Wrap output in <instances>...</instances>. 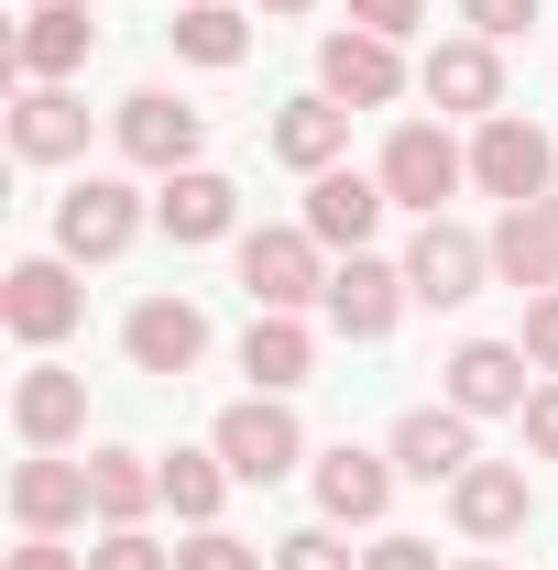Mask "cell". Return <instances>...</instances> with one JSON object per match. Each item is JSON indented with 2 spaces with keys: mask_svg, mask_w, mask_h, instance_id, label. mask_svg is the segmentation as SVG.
<instances>
[{
  "mask_svg": "<svg viewBox=\"0 0 558 570\" xmlns=\"http://www.w3.org/2000/svg\"><path fill=\"white\" fill-rule=\"evenodd\" d=\"M241 285H252V318H296L307 296H329L318 230H307V219H296V230H252V242H241Z\"/></svg>",
  "mask_w": 558,
  "mask_h": 570,
  "instance_id": "6da1fadb",
  "label": "cell"
},
{
  "mask_svg": "<svg viewBox=\"0 0 558 570\" xmlns=\"http://www.w3.org/2000/svg\"><path fill=\"white\" fill-rule=\"evenodd\" d=\"M471 570H492V560H471Z\"/></svg>",
  "mask_w": 558,
  "mask_h": 570,
  "instance_id": "f35d334b",
  "label": "cell"
},
{
  "mask_svg": "<svg viewBox=\"0 0 558 570\" xmlns=\"http://www.w3.org/2000/svg\"><path fill=\"white\" fill-rule=\"evenodd\" d=\"M417 88L438 99V110H471V121H492V110H504V56H492L482 33H449V45H427Z\"/></svg>",
  "mask_w": 558,
  "mask_h": 570,
  "instance_id": "4fadbf2b",
  "label": "cell"
},
{
  "mask_svg": "<svg viewBox=\"0 0 558 570\" xmlns=\"http://www.w3.org/2000/svg\"><path fill=\"white\" fill-rule=\"evenodd\" d=\"M132 230H142V209H132L121 176H77L67 198H56V253H67V264H110V253H132Z\"/></svg>",
  "mask_w": 558,
  "mask_h": 570,
  "instance_id": "5b68a950",
  "label": "cell"
},
{
  "mask_svg": "<svg viewBox=\"0 0 558 570\" xmlns=\"http://www.w3.org/2000/svg\"><path fill=\"white\" fill-rule=\"evenodd\" d=\"M383 209H395V198H383V176H350V165H329V176H307V230H318L329 253H361Z\"/></svg>",
  "mask_w": 558,
  "mask_h": 570,
  "instance_id": "2e32d148",
  "label": "cell"
},
{
  "mask_svg": "<svg viewBox=\"0 0 558 570\" xmlns=\"http://www.w3.org/2000/svg\"><path fill=\"white\" fill-rule=\"evenodd\" d=\"M22 11H33V0H22Z\"/></svg>",
  "mask_w": 558,
  "mask_h": 570,
  "instance_id": "ab89813d",
  "label": "cell"
},
{
  "mask_svg": "<svg viewBox=\"0 0 558 570\" xmlns=\"http://www.w3.org/2000/svg\"><path fill=\"white\" fill-rule=\"evenodd\" d=\"M340 142H350V110L329 99V88H318V99H285V110H275V154L296 165V176H329V165H340Z\"/></svg>",
  "mask_w": 558,
  "mask_h": 570,
  "instance_id": "cb8c5ba5",
  "label": "cell"
},
{
  "mask_svg": "<svg viewBox=\"0 0 558 570\" xmlns=\"http://www.w3.org/2000/svg\"><path fill=\"white\" fill-rule=\"evenodd\" d=\"M11 570H88V560H77V549H56V538H22V549H11Z\"/></svg>",
  "mask_w": 558,
  "mask_h": 570,
  "instance_id": "8d00e7d4",
  "label": "cell"
},
{
  "mask_svg": "<svg viewBox=\"0 0 558 570\" xmlns=\"http://www.w3.org/2000/svg\"><path fill=\"white\" fill-rule=\"evenodd\" d=\"M318 88H329L340 110H383V99L406 88V56H395L383 33H361V22H350V33L318 45Z\"/></svg>",
  "mask_w": 558,
  "mask_h": 570,
  "instance_id": "7c38bea8",
  "label": "cell"
},
{
  "mask_svg": "<svg viewBox=\"0 0 558 570\" xmlns=\"http://www.w3.org/2000/svg\"><path fill=\"white\" fill-rule=\"evenodd\" d=\"M307 362H318V341H307L296 318H252V341H241L252 395H296V384H307Z\"/></svg>",
  "mask_w": 558,
  "mask_h": 570,
  "instance_id": "484cf974",
  "label": "cell"
},
{
  "mask_svg": "<svg viewBox=\"0 0 558 570\" xmlns=\"http://www.w3.org/2000/svg\"><path fill=\"white\" fill-rule=\"evenodd\" d=\"M176 570H263V549H241L230 527H198V538L176 549Z\"/></svg>",
  "mask_w": 558,
  "mask_h": 570,
  "instance_id": "f546056e",
  "label": "cell"
},
{
  "mask_svg": "<svg viewBox=\"0 0 558 570\" xmlns=\"http://www.w3.org/2000/svg\"><path fill=\"white\" fill-rule=\"evenodd\" d=\"M198 142H209V110H187L176 88H132V99H121V154H132V165L187 176V165H198Z\"/></svg>",
  "mask_w": 558,
  "mask_h": 570,
  "instance_id": "8992f818",
  "label": "cell"
},
{
  "mask_svg": "<svg viewBox=\"0 0 558 570\" xmlns=\"http://www.w3.org/2000/svg\"><path fill=\"white\" fill-rule=\"evenodd\" d=\"M121 352H132V373H198V352H209L198 296H142L121 318Z\"/></svg>",
  "mask_w": 558,
  "mask_h": 570,
  "instance_id": "8fae6325",
  "label": "cell"
},
{
  "mask_svg": "<svg viewBox=\"0 0 558 570\" xmlns=\"http://www.w3.org/2000/svg\"><path fill=\"white\" fill-rule=\"evenodd\" d=\"M372 176H383V198H395V209H427V219H438V198L471 176V154L438 132V121H395V142H383V165H372Z\"/></svg>",
  "mask_w": 558,
  "mask_h": 570,
  "instance_id": "7a4b0ae2",
  "label": "cell"
},
{
  "mask_svg": "<svg viewBox=\"0 0 558 570\" xmlns=\"http://www.w3.org/2000/svg\"><path fill=\"white\" fill-rule=\"evenodd\" d=\"M77 307H88V296H77L67 253H33V264H11V275H0V318H11L22 341H67Z\"/></svg>",
  "mask_w": 558,
  "mask_h": 570,
  "instance_id": "30bf717a",
  "label": "cell"
},
{
  "mask_svg": "<svg viewBox=\"0 0 558 570\" xmlns=\"http://www.w3.org/2000/svg\"><path fill=\"white\" fill-rule=\"evenodd\" d=\"M492 275L526 285V296H548V285H558V198H526V209L492 219Z\"/></svg>",
  "mask_w": 558,
  "mask_h": 570,
  "instance_id": "ac0fdd59",
  "label": "cell"
},
{
  "mask_svg": "<svg viewBox=\"0 0 558 570\" xmlns=\"http://www.w3.org/2000/svg\"><path fill=\"white\" fill-rule=\"evenodd\" d=\"M406 296H417V285H406V264H372V253H350L340 275H329V318H340L350 341H383Z\"/></svg>",
  "mask_w": 558,
  "mask_h": 570,
  "instance_id": "d6986e66",
  "label": "cell"
},
{
  "mask_svg": "<svg viewBox=\"0 0 558 570\" xmlns=\"http://www.w3.org/2000/svg\"><path fill=\"white\" fill-rule=\"evenodd\" d=\"M230 209H241V187H230V176H209V165L165 176V198H153V219H165L176 242H219V230H230Z\"/></svg>",
  "mask_w": 558,
  "mask_h": 570,
  "instance_id": "d4e9b609",
  "label": "cell"
},
{
  "mask_svg": "<svg viewBox=\"0 0 558 570\" xmlns=\"http://www.w3.org/2000/svg\"><path fill=\"white\" fill-rule=\"evenodd\" d=\"M383 504H395V461L361 450V439H340V450L318 461V515H329V527H372Z\"/></svg>",
  "mask_w": 558,
  "mask_h": 570,
  "instance_id": "e0dca14e",
  "label": "cell"
},
{
  "mask_svg": "<svg viewBox=\"0 0 558 570\" xmlns=\"http://www.w3.org/2000/svg\"><path fill=\"white\" fill-rule=\"evenodd\" d=\"M11 154H22V165H67V154H88V110H77L67 88H22V99H11Z\"/></svg>",
  "mask_w": 558,
  "mask_h": 570,
  "instance_id": "7402d4cb",
  "label": "cell"
},
{
  "mask_svg": "<svg viewBox=\"0 0 558 570\" xmlns=\"http://www.w3.org/2000/svg\"><path fill=\"white\" fill-rule=\"evenodd\" d=\"M275 570H361V549H340V527H296L275 538Z\"/></svg>",
  "mask_w": 558,
  "mask_h": 570,
  "instance_id": "f1b7e54d",
  "label": "cell"
},
{
  "mask_svg": "<svg viewBox=\"0 0 558 570\" xmlns=\"http://www.w3.org/2000/svg\"><path fill=\"white\" fill-rule=\"evenodd\" d=\"M176 56H187V67H241V56H252V22H241L230 0H187V11H176Z\"/></svg>",
  "mask_w": 558,
  "mask_h": 570,
  "instance_id": "4316f807",
  "label": "cell"
},
{
  "mask_svg": "<svg viewBox=\"0 0 558 570\" xmlns=\"http://www.w3.org/2000/svg\"><path fill=\"white\" fill-rule=\"evenodd\" d=\"M526 341H460L449 352V406L460 417H526Z\"/></svg>",
  "mask_w": 558,
  "mask_h": 570,
  "instance_id": "ba28073f",
  "label": "cell"
},
{
  "mask_svg": "<svg viewBox=\"0 0 558 570\" xmlns=\"http://www.w3.org/2000/svg\"><path fill=\"white\" fill-rule=\"evenodd\" d=\"M482 275H492V242H471L460 219H427L417 253H406V285H417L427 307H471V296H482Z\"/></svg>",
  "mask_w": 558,
  "mask_h": 570,
  "instance_id": "9c48e42d",
  "label": "cell"
},
{
  "mask_svg": "<svg viewBox=\"0 0 558 570\" xmlns=\"http://www.w3.org/2000/svg\"><path fill=\"white\" fill-rule=\"evenodd\" d=\"M142 504H165V461H142V450H88V515H99V527H142Z\"/></svg>",
  "mask_w": 558,
  "mask_h": 570,
  "instance_id": "603a6c76",
  "label": "cell"
},
{
  "mask_svg": "<svg viewBox=\"0 0 558 570\" xmlns=\"http://www.w3.org/2000/svg\"><path fill=\"white\" fill-rule=\"evenodd\" d=\"M209 450L230 461V483H285V472L307 461V439H296V417H285L275 395H241V406L209 428Z\"/></svg>",
  "mask_w": 558,
  "mask_h": 570,
  "instance_id": "277c9868",
  "label": "cell"
},
{
  "mask_svg": "<svg viewBox=\"0 0 558 570\" xmlns=\"http://www.w3.org/2000/svg\"><path fill=\"white\" fill-rule=\"evenodd\" d=\"M449 515H460V538H515V527H526V515H537V483H526V472H515V461H471V472H460V483H449Z\"/></svg>",
  "mask_w": 558,
  "mask_h": 570,
  "instance_id": "5bb4252c",
  "label": "cell"
},
{
  "mask_svg": "<svg viewBox=\"0 0 558 570\" xmlns=\"http://www.w3.org/2000/svg\"><path fill=\"white\" fill-rule=\"evenodd\" d=\"M263 11H307V0H263Z\"/></svg>",
  "mask_w": 558,
  "mask_h": 570,
  "instance_id": "74e56055",
  "label": "cell"
},
{
  "mask_svg": "<svg viewBox=\"0 0 558 570\" xmlns=\"http://www.w3.org/2000/svg\"><path fill=\"white\" fill-rule=\"evenodd\" d=\"M88 570H176V549H153L142 527H110V538L88 549Z\"/></svg>",
  "mask_w": 558,
  "mask_h": 570,
  "instance_id": "4dcf8cb0",
  "label": "cell"
},
{
  "mask_svg": "<svg viewBox=\"0 0 558 570\" xmlns=\"http://www.w3.org/2000/svg\"><path fill=\"white\" fill-rule=\"evenodd\" d=\"M11 428H22L33 450H67L77 428H88V384H77L67 362H33V373L11 384Z\"/></svg>",
  "mask_w": 558,
  "mask_h": 570,
  "instance_id": "ffe728a7",
  "label": "cell"
},
{
  "mask_svg": "<svg viewBox=\"0 0 558 570\" xmlns=\"http://www.w3.org/2000/svg\"><path fill=\"white\" fill-rule=\"evenodd\" d=\"M482 450H471V417L460 406H417V417L395 428V472H417V483H460Z\"/></svg>",
  "mask_w": 558,
  "mask_h": 570,
  "instance_id": "44dd1931",
  "label": "cell"
},
{
  "mask_svg": "<svg viewBox=\"0 0 558 570\" xmlns=\"http://www.w3.org/2000/svg\"><path fill=\"white\" fill-rule=\"evenodd\" d=\"M460 22L482 45H515V33H537V0H460Z\"/></svg>",
  "mask_w": 558,
  "mask_h": 570,
  "instance_id": "1f68e13d",
  "label": "cell"
},
{
  "mask_svg": "<svg viewBox=\"0 0 558 570\" xmlns=\"http://www.w3.org/2000/svg\"><path fill=\"white\" fill-rule=\"evenodd\" d=\"M88 45H99V22H88L77 0H33L22 33H11V67H22V88H67V77L88 67Z\"/></svg>",
  "mask_w": 558,
  "mask_h": 570,
  "instance_id": "52a82bcc",
  "label": "cell"
},
{
  "mask_svg": "<svg viewBox=\"0 0 558 570\" xmlns=\"http://www.w3.org/2000/svg\"><path fill=\"white\" fill-rule=\"evenodd\" d=\"M526 362L558 373V285H548V296H526Z\"/></svg>",
  "mask_w": 558,
  "mask_h": 570,
  "instance_id": "836d02e7",
  "label": "cell"
},
{
  "mask_svg": "<svg viewBox=\"0 0 558 570\" xmlns=\"http://www.w3.org/2000/svg\"><path fill=\"white\" fill-rule=\"evenodd\" d=\"M350 22H361V33H383V45H406V33L427 22V0H350Z\"/></svg>",
  "mask_w": 558,
  "mask_h": 570,
  "instance_id": "d6a6232c",
  "label": "cell"
},
{
  "mask_svg": "<svg viewBox=\"0 0 558 570\" xmlns=\"http://www.w3.org/2000/svg\"><path fill=\"white\" fill-rule=\"evenodd\" d=\"M548 165H558V142L537 132V121H515V110H492L482 142H471V187H482V198H504V209L548 198Z\"/></svg>",
  "mask_w": 558,
  "mask_h": 570,
  "instance_id": "3957f363",
  "label": "cell"
},
{
  "mask_svg": "<svg viewBox=\"0 0 558 570\" xmlns=\"http://www.w3.org/2000/svg\"><path fill=\"white\" fill-rule=\"evenodd\" d=\"M11 515H22V538H67L77 515H88V461L33 450V461L11 472Z\"/></svg>",
  "mask_w": 558,
  "mask_h": 570,
  "instance_id": "9a60e30c",
  "label": "cell"
},
{
  "mask_svg": "<svg viewBox=\"0 0 558 570\" xmlns=\"http://www.w3.org/2000/svg\"><path fill=\"white\" fill-rule=\"evenodd\" d=\"M361 570H438V549H427V538H372Z\"/></svg>",
  "mask_w": 558,
  "mask_h": 570,
  "instance_id": "d590c367",
  "label": "cell"
},
{
  "mask_svg": "<svg viewBox=\"0 0 558 570\" xmlns=\"http://www.w3.org/2000/svg\"><path fill=\"white\" fill-rule=\"evenodd\" d=\"M526 450H537V461H558V384H537V395H526Z\"/></svg>",
  "mask_w": 558,
  "mask_h": 570,
  "instance_id": "e575fe53",
  "label": "cell"
},
{
  "mask_svg": "<svg viewBox=\"0 0 558 570\" xmlns=\"http://www.w3.org/2000/svg\"><path fill=\"white\" fill-rule=\"evenodd\" d=\"M219 494H230V461H219V450H176V461H165V504H176L187 527H219Z\"/></svg>",
  "mask_w": 558,
  "mask_h": 570,
  "instance_id": "83f0119b",
  "label": "cell"
}]
</instances>
